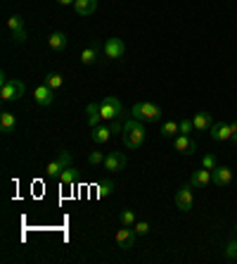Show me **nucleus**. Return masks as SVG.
Wrapping results in <instances>:
<instances>
[{"mask_svg":"<svg viewBox=\"0 0 237 264\" xmlns=\"http://www.w3.org/2000/svg\"><path fill=\"white\" fill-rule=\"evenodd\" d=\"M74 10L78 17H90V14H95V10H97V0H76Z\"/></svg>","mask_w":237,"mask_h":264,"instance_id":"6ab92c4d","label":"nucleus"},{"mask_svg":"<svg viewBox=\"0 0 237 264\" xmlns=\"http://www.w3.org/2000/svg\"><path fill=\"white\" fill-rule=\"evenodd\" d=\"M100 110H102V119H104V122H114V119H121L123 105L116 95H107L100 103Z\"/></svg>","mask_w":237,"mask_h":264,"instance_id":"20e7f679","label":"nucleus"},{"mask_svg":"<svg viewBox=\"0 0 237 264\" xmlns=\"http://www.w3.org/2000/svg\"><path fill=\"white\" fill-rule=\"evenodd\" d=\"M202 167H204V169H209V172H214V169L218 167L216 155H204V157H202Z\"/></svg>","mask_w":237,"mask_h":264,"instance_id":"cd10ccee","label":"nucleus"},{"mask_svg":"<svg viewBox=\"0 0 237 264\" xmlns=\"http://www.w3.org/2000/svg\"><path fill=\"white\" fill-rule=\"evenodd\" d=\"M136 229L133 226H123V229L116 231V245L121 248V250H130L133 245H136Z\"/></svg>","mask_w":237,"mask_h":264,"instance_id":"0eeeda50","label":"nucleus"},{"mask_svg":"<svg viewBox=\"0 0 237 264\" xmlns=\"http://www.w3.org/2000/svg\"><path fill=\"white\" fill-rule=\"evenodd\" d=\"M230 129H232V143H237V122H232V124H230Z\"/></svg>","mask_w":237,"mask_h":264,"instance_id":"f704fd0d","label":"nucleus"},{"mask_svg":"<svg viewBox=\"0 0 237 264\" xmlns=\"http://www.w3.org/2000/svg\"><path fill=\"white\" fill-rule=\"evenodd\" d=\"M119 222H121V226H133L138 222V217L133 209H123L121 214H119Z\"/></svg>","mask_w":237,"mask_h":264,"instance_id":"393cba45","label":"nucleus"},{"mask_svg":"<svg viewBox=\"0 0 237 264\" xmlns=\"http://www.w3.org/2000/svg\"><path fill=\"white\" fill-rule=\"evenodd\" d=\"M34 100L38 105H41V107H50V105L55 103V90L50 88V86H38V88L34 90Z\"/></svg>","mask_w":237,"mask_h":264,"instance_id":"9b49d317","label":"nucleus"},{"mask_svg":"<svg viewBox=\"0 0 237 264\" xmlns=\"http://www.w3.org/2000/svg\"><path fill=\"white\" fill-rule=\"evenodd\" d=\"M57 160H60V164H62L64 169L71 167V153H69V150H60V155H57Z\"/></svg>","mask_w":237,"mask_h":264,"instance_id":"7c9ffc66","label":"nucleus"},{"mask_svg":"<svg viewBox=\"0 0 237 264\" xmlns=\"http://www.w3.org/2000/svg\"><path fill=\"white\" fill-rule=\"evenodd\" d=\"M209 183H214L209 169H199V172H192V179H190V186L192 188H206Z\"/></svg>","mask_w":237,"mask_h":264,"instance_id":"4468645a","label":"nucleus"},{"mask_svg":"<svg viewBox=\"0 0 237 264\" xmlns=\"http://www.w3.org/2000/svg\"><path fill=\"white\" fill-rule=\"evenodd\" d=\"M192 124H195V131L204 133V131H209L211 126H214V119H211L209 112H197L195 117H192Z\"/></svg>","mask_w":237,"mask_h":264,"instance_id":"f3484780","label":"nucleus"},{"mask_svg":"<svg viewBox=\"0 0 237 264\" xmlns=\"http://www.w3.org/2000/svg\"><path fill=\"white\" fill-rule=\"evenodd\" d=\"M130 114H133V119H140V122H159L162 119V107L154 103H136Z\"/></svg>","mask_w":237,"mask_h":264,"instance_id":"f03ea898","label":"nucleus"},{"mask_svg":"<svg viewBox=\"0 0 237 264\" xmlns=\"http://www.w3.org/2000/svg\"><path fill=\"white\" fill-rule=\"evenodd\" d=\"M192 205H195V195H192V186H183V188H178V193H176V207L180 209V212H190V209H192Z\"/></svg>","mask_w":237,"mask_h":264,"instance_id":"423d86ee","label":"nucleus"},{"mask_svg":"<svg viewBox=\"0 0 237 264\" xmlns=\"http://www.w3.org/2000/svg\"><path fill=\"white\" fill-rule=\"evenodd\" d=\"M62 84H64V77H62V74H57V71H50V74L45 77V86H50L52 90L62 88Z\"/></svg>","mask_w":237,"mask_h":264,"instance_id":"b1692460","label":"nucleus"},{"mask_svg":"<svg viewBox=\"0 0 237 264\" xmlns=\"http://www.w3.org/2000/svg\"><path fill=\"white\" fill-rule=\"evenodd\" d=\"M225 257H228V259H237V238L225 245Z\"/></svg>","mask_w":237,"mask_h":264,"instance_id":"2f4dec72","label":"nucleus"},{"mask_svg":"<svg viewBox=\"0 0 237 264\" xmlns=\"http://www.w3.org/2000/svg\"><path fill=\"white\" fill-rule=\"evenodd\" d=\"M211 138L216 140V143H223V140H230L232 138V129L230 124H225V122H218V124H214L209 129Z\"/></svg>","mask_w":237,"mask_h":264,"instance_id":"f8f14e48","label":"nucleus"},{"mask_svg":"<svg viewBox=\"0 0 237 264\" xmlns=\"http://www.w3.org/2000/svg\"><path fill=\"white\" fill-rule=\"evenodd\" d=\"M178 129L183 136H190V133L195 131V124H192V119H183V122H178Z\"/></svg>","mask_w":237,"mask_h":264,"instance_id":"c85d7f7f","label":"nucleus"},{"mask_svg":"<svg viewBox=\"0 0 237 264\" xmlns=\"http://www.w3.org/2000/svg\"><path fill=\"white\" fill-rule=\"evenodd\" d=\"M211 179H214V186H218V188H225V186H230V181H232V169L230 167H221L218 164L214 172H211Z\"/></svg>","mask_w":237,"mask_h":264,"instance_id":"9d476101","label":"nucleus"},{"mask_svg":"<svg viewBox=\"0 0 237 264\" xmlns=\"http://www.w3.org/2000/svg\"><path fill=\"white\" fill-rule=\"evenodd\" d=\"M3 86H0V98L3 100H19L21 95H24V90H27V86H24V81H17V79H7L5 74H3Z\"/></svg>","mask_w":237,"mask_h":264,"instance_id":"7ed1b4c3","label":"nucleus"},{"mask_svg":"<svg viewBox=\"0 0 237 264\" xmlns=\"http://www.w3.org/2000/svg\"><path fill=\"white\" fill-rule=\"evenodd\" d=\"M126 164H128V157L123 153H109L107 157H104V169H107V172H123Z\"/></svg>","mask_w":237,"mask_h":264,"instance_id":"1a4fd4ad","label":"nucleus"},{"mask_svg":"<svg viewBox=\"0 0 237 264\" xmlns=\"http://www.w3.org/2000/svg\"><path fill=\"white\" fill-rule=\"evenodd\" d=\"M133 229H136L138 236H147V233H149V224L147 222H136V224H133Z\"/></svg>","mask_w":237,"mask_h":264,"instance_id":"473e14b6","label":"nucleus"},{"mask_svg":"<svg viewBox=\"0 0 237 264\" xmlns=\"http://www.w3.org/2000/svg\"><path fill=\"white\" fill-rule=\"evenodd\" d=\"M60 181L64 183V186H74L76 181H78V169L67 167V169H64V172L60 174Z\"/></svg>","mask_w":237,"mask_h":264,"instance_id":"412c9836","label":"nucleus"},{"mask_svg":"<svg viewBox=\"0 0 237 264\" xmlns=\"http://www.w3.org/2000/svg\"><path fill=\"white\" fill-rule=\"evenodd\" d=\"M57 3H60V5H74L76 0H57Z\"/></svg>","mask_w":237,"mask_h":264,"instance_id":"c9c22d12","label":"nucleus"},{"mask_svg":"<svg viewBox=\"0 0 237 264\" xmlns=\"http://www.w3.org/2000/svg\"><path fill=\"white\" fill-rule=\"evenodd\" d=\"M62 172H64V167H62V164H60V160H52V162H50V164H47V167H45V174L50 176V179H55V176L60 179V174H62Z\"/></svg>","mask_w":237,"mask_h":264,"instance_id":"a878e982","label":"nucleus"},{"mask_svg":"<svg viewBox=\"0 0 237 264\" xmlns=\"http://www.w3.org/2000/svg\"><path fill=\"white\" fill-rule=\"evenodd\" d=\"M104 157H107V155H102L100 150H93V153L88 155V162L93 164V167L95 164H104Z\"/></svg>","mask_w":237,"mask_h":264,"instance_id":"c756f323","label":"nucleus"},{"mask_svg":"<svg viewBox=\"0 0 237 264\" xmlns=\"http://www.w3.org/2000/svg\"><path fill=\"white\" fill-rule=\"evenodd\" d=\"M178 133H180V129H178V122H164L162 124V136L164 138H176Z\"/></svg>","mask_w":237,"mask_h":264,"instance_id":"4be33fe9","label":"nucleus"},{"mask_svg":"<svg viewBox=\"0 0 237 264\" xmlns=\"http://www.w3.org/2000/svg\"><path fill=\"white\" fill-rule=\"evenodd\" d=\"M109 138H112V126L97 124V126H93V129H90V140H93V143H97V146L107 143Z\"/></svg>","mask_w":237,"mask_h":264,"instance_id":"2eb2a0df","label":"nucleus"},{"mask_svg":"<svg viewBox=\"0 0 237 264\" xmlns=\"http://www.w3.org/2000/svg\"><path fill=\"white\" fill-rule=\"evenodd\" d=\"M7 29H10V34L17 43H24L27 41V27H24V19H21L19 14H12L10 19H7Z\"/></svg>","mask_w":237,"mask_h":264,"instance_id":"39448f33","label":"nucleus"},{"mask_svg":"<svg viewBox=\"0 0 237 264\" xmlns=\"http://www.w3.org/2000/svg\"><path fill=\"white\" fill-rule=\"evenodd\" d=\"M145 126H142L140 119H128V122H123V146L128 148V150H138V148H142V143H145Z\"/></svg>","mask_w":237,"mask_h":264,"instance_id":"f257e3e1","label":"nucleus"},{"mask_svg":"<svg viewBox=\"0 0 237 264\" xmlns=\"http://www.w3.org/2000/svg\"><path fill=\"white\" fill-rule=\"evenodd\" d=\"M86 119H88V126H90V129L104 122V119H102L100 103H88V105H86Z\"/></svg>","mask_w":237,"mask_h":264,"instance_id":"dca6fc26","label":"nucleus"},{"mask_svg":"<svg viewBox=\"0 0 237 264\" xmlns=\"http://www.w3.org/2000/svg\"><path fill=\"white\" fill-rule=\"evenodd\" d=\"M114 181L112 179H104V181H100L97 183V198H107V195H112L114 193Z\"/></svg>","mask_w":237,"mask_h":264,"instance_id":"5701e85b","label":"nucleus"},{"mask_svg":"<svg viewBox=\"0 0 237 264\" xmlns=\"http://www.w3.org/2000/svg\"><path fill=\"white\" fill-rule=\"evenodd\" d=\"M173 148H176V153H183V155L197 153V143L190 140V136H183V133H178L176 138H173Z\"/></svg>","mask_w":237,"mask_h":264,"instance_id":"ddd939ff","label":"nucleus"},{"mask_svg":"<svg viewBox=\"0 0 237 264\" xmlns=\"http://www.w3.org/2000/svg\"><path fill=\"white\" fill-rule=\"evenodd\" d=\"M14 126H17V119H14V114L5 110L3 114H0V129H3L5 133H10V131H14Z\"/></svg>","mask_w":237,"mask_h":264,"instance_id":"aec40b11","label":"nucleus"},{"mask_svg":"<svg viewBox=\"0 0 237 264\" xmlns=\"http://www.w3.org/2000/svg\"><path fill=\"white\" fill-rule=\"evenodd\" d=\"M123 55H126V43H123L121 38H109V41L104 43V57H109V60H121Z\"/></svg>","mask_w":237,"mask_h":264,"instance_id":"6e6552de","label":"nucleus"},{"mask_svg":"<svg viewBox=\"0 0 237 264\" xmlns=\"http://www.w3.org/2000/svg\"><path fill=\"white\" fill-rule=\"evenodd\" d=\"M67 43H69V38H67V34H64V31H52V34H50V38H47V45H50L55 53H62V50L67 48Z\"/></svg>","mask_w":237,"mask_h":264,"instance_id":"a211bd4d","label":"nucleus"},{"mask_svg":"<svg viewBox=\"0 0 237 264\" xmlns=\"http://www.w3.org/2000/svg\"><path fill=\"white\" fill-rule=\"evenodd\" d=\"M97 60V48H83L81 50V62L83 64H93Z\"/></svg>","mask_w":237,"mask_h":264,"instance_id":"bb28decb","label":"nucleus"},{"mask_svg":"<svg viewBox=\"0 0 237 264\" xmlns=\"http://www.w3.org/2000/svg\"><path fill=\"white\" fill-rule=\"evenodd\" d=\"M119 131H123V124L119 122V119H114V124H112V133H119Z\"/></svg>","mask_w":237,"mask_h":264,"instance_id":"72a5a7b5","label":"nucleus"},{"mask_svg":"<svg viewBox=\"0 0 237 264\" xmlns=\"http://www.w3.org/2000/svg\"><path fill=\"white\" fill-rule=\"evenodd\" d=\"M235 233H237V224H235Z\"/></svg>","mask_w":237,"mask_h":264,"instance_id":"e433bc0d","label":"nucleus"}]
</instances>
